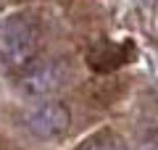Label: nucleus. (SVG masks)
I'll use <instances>...</instances> for the list:
<instances>
[{"mask_svg":"<svg viewBox=\"0 0 158 150\" xmlns=\"http://www.w3.org/2000/svg\"><path fill=\"white\" fill-rule=\"evenodd\" d=\"M40 34L29 19L11 16L0 24V66L8 71H21L37 58Z\"/></svg>","mask_w":158,"mask_h":150,"instance_id":"f257e3e1","label":"nucleus"},{"mask_svg":"<svg viewBox=\"0 0 158 150\" xmlns=\"http://www.w3.org/2000/svg\"><path fill=\"white\" fill-rule=\"evenodd\" d=\"M63 79H66V66L61 61H32L19 74V90L27 98H48L63 84Z\"/></svg>","mask_w":158,"mask_h":150,"instance_id":"f03ea898","label":"nucleus"},{"mask_svg":"<svg viewBox=\"0 0 158 150\" xmlns=\"http://www.w3.org/2000/svg\"><path fill=\"white\" fill-rule=\"evenodd\" d=\"M69 124H71V113L63 103L58 100H45L37 103L32 111L27 113V129L37 140H58L66 134Z\"/></svg>","mask_w":158,"mask_h":150,"instance_id":"7ed1b4c3","label":"nucleus"},{"mask_svg":"<svg viewBox=\"0 0 158 150\" xmlns=\"http://www.w3.org/2000/svg\"><path fill=\"white\" fill-rule=\"evenodd\" d=\"M116 150H158L156 142H137V145H121Z\"/></svg>","mask_w":158,"mask_h":150,"instance_id":"20e7f679","label":"nucleus"},{"mask_svg":"<svg viewBox=\"0 0 158 150\" xmlns=\"http://www.w3.org/2000/svg\"><path fill=\"white\" fill-rule=\"evenodd\" d=\"M82 150H103V148H100V145H95V142H92V145H87V148H82Z\"/></svg>","mask_w":158,"mask_h":150,"instance_id":"39448f33","label":"nucleus"}]
</instances>
